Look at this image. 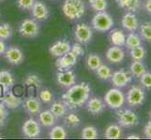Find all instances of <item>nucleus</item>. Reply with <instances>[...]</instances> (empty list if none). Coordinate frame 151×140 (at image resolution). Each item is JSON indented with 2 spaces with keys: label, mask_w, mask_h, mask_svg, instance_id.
<instances>
[{
  "label": "nucleus",
  "mask_w": 151,
  "mask_h": 140,
  "mask_svg": "<svg viewBox=\"0 0 151 140\" xmlns=\"http://www.w3.org/2000/svg\"><path fill=\"white\" fill-rule=\"evenodd\" d=\"M96 74L98 77L101 80H108L112 77V69L106 65H101L99 68L96 70Z\"/></svg>",
  "instance_id": "473e14b6"
},
{
  "label": "nucleus",
  "mask_w": 151,
  "mask_h": 140,
  "mask_svg": "<svg viewBox=\"0 0 151 140\" xmlns=\"http://www.w3.org/2000/svg\"><path fill=\"white\" fill-rule=\"evenodd\" d=\"M132 80V76L128 71H125L124 69H120L118 71H116L112 74L111 81L113 85L120 89V88L126 87L128 84H129Z\"/></svg>",
  "instance_id": "9b49d317"
},
{
  "label": "nucleus",
  "mask_w": 151,
  "mask_h": 140,
  "mask_svg": "<svg viewBox=\"0 0 151 140\" xmlns=\"http://www.w3.org/2000/svg\"><path fill=\"white\" fill-rule=\"evenodd\" d=\"M81 137L84 139H97L99 137L98 130L94 126H86L82 130Z\"/></svg>",
  "instance_id": "f704fd0d"
},
{
  "label": "nucleus",
  "mask_w": 151,
  "mask_h": 140,
  "mask_svg": "<svg viewBox=\"0 0 151 140\" xmlns=\"http://www.w3.org/2000/svg\"><path fill=\"white\" fill-rule=\"evenodd\" d=\"M129 54H131L132 58L135 61H143L145 57V54H147V51H145V48L141 45L131 49Z\"/></svg>",
  "instance_id": "72a5a7b5"
},
{
  "label": "nucleus",
  "mask_w": 151,
  "mask_h": 140,
  "mask_svg": "<svg viewBox=\"0 0 151 140\" xmlns=\"http://www.w3.org/2000/svg\"><path fill=\"white\" fill-rule=\"evenodd\" d=\"M86 104V109L91 115L97 116L100 115L105 109V103L100 97H92L87 100Z\"/></svg>",
  "instance_id": "dca6fc26"
},
{
  "label": "nucleus",
  "mask_w": 151,
  "mask_h": 140,
  "mask_svg": "<svg viewBox=\"0 0 151 140\" xmlns=\"http://www.w3.org/2000/svg\"><path fill=\"white\" fill-rule=\"evenodd\" d=\"M19 34L24 38H34L40 34V26L38 23L32 19H25L20 23Z\"/></svg>",
  "instance_id": "39448f33"
},
{
  "label": "nucleus",
  "mask_w": 151,
  "mask_h": 140,
  "mask_svg": "<svg viewBox=\"0 0 151 140\" xmlns=\"http://www.w3.org/2000/svg\"><path fill=\"white\" fill-rule=\"evenodd\" d=\"M13 34L12 27L9 23L0 24V39L1 40H9L12 38Z\"/></svg>",
  "instance_id": "e433bc0d"
},
{
  "label": "nucleus",
  "mask_w": 151,
  "mask_h": 140,
  "mask_svg": "<svg viewBox=\"0 0 151 140\" xmlns=\"http://www.w3.org/2000/svg\"><path fill=\"white\" fill-rule=\"evenodd\" d=\"M117 121L121 127L129 128L137 125L139 123L138 116L131 109H122L116 113Z\"/></svg>",
  "instance_id": "0eeeda50"
},
{
  "label": "nucleus",
  "mask_w": 151,
  "mask_h": 140,
  "mask_svg": "<svg viewBox=\"0 0 151 140\" xmlns=\"http://www.w3.org/2000/svg\"><path fill=\"white\" fill-rule=\"evenodd\" d=\"M5 58L8 60L10 65H21L24 62V53L18 47L10 46L7 48L6 51L4 53Z\"/></svg>",
  "instance_id": "ddd939ff"
},
{
  "label": "nucleus",
  "mask_w": 151,
  "mask_h": 140,
  "mask_svg": "<svg viewBox=\"0 0 151 140\" xmlns=\"http://www.w3.org/2000/svg\"><path fill=\"white\" fill-rule=\"evenodd\" d=\"M36 0H17V7L22 10H30Z\"/></svg>",
  "instance_id": "ea45409f"
},
{
  "label": "nucleus",
  "mask_w": 151,
  "mask_h": 140,
  "mask_svg": "<svg viewBox=\"0 0 151 140\" xmlns=\"http://www.w3.org/2000/svg\"><path fill=\"white\" fill-rule=\"evenodd\" d=\"M91 88L87 82L74 84L68 88L67 92L62 95V101L67 106L68 109L75 110L82 107L90 98Z\"/></svg>",
  "instance_id": "f257e3e1"
},
{
  "label": "nucleus",
  "mask_w": 151,
  "mask_h": 140,
  "mask_svg": "<svg viewBox=\"0 0 151 140\" xmlns=\"http://www.w3.org/2000/svg\"><path fill=\"white\" fill-rule=\"evenodd\" d=\"M93 38V32L90 26L84 23L76 24L74 28V38L77 42L83 45H86L90 42Z\"/></svg>",
  "instance_id": "6e6552de"
},
{
  "label": "nucleus",
  "mask_w": 151,
  "mask_h": 140,
  "mask_svg": "<svg viewBox=\"0 0 151 140\" xmlns=\"http://www.w3.org/2000/svg\"><path fill=\"white\" fill-rule=\"evenodd\" d=\"M110 39L111 43L114 46H118L122 47L125 46V42H126V36L122 32L121 30H114L110 34Z\"/></svg>",
  "instance_id": "bb28decb"
},
{
  "label": "nucleus",
  "mask_w": 151,
  "mask_h": 140,
  "mask_svg": "<svg viewBox=\"0 0 151 140\" xmlns=\"http://www.w3.org/2000/svg\"><path fill=\"white\" fill-rule=\"evenodd\" d=\"M63 118H64L65 125L68 126V127H70V128H75L81 123L80 117L78 116L77 114L73 113V112H70V113L67 112V114Z\"/></svg>",
  "instance_id": "c756f323"
},
{
  "label": "nucleus",
  "mask_w": 151,
  "mask_h": 140,
  "mask_svg": "<svg viewBox=\"0 0 151 140\" xmlns=\"http://www.w3.org/2000/svg\"><path fill=\"white\" fill-rule=\"evenodd\" d=\"M121 24L124 29L129 31V32H134L139 27L138 19L135 16V14L131 11H128L127 13H125L123 15L121 20Z\"/></svg>",
  "instance_id": "6ab92c4d"
},
{
  "label": "nucleus",
  "mask_w": 151,
  "mask_h": 140,
  "mask_svg": "<svg viewBox=\"0 0 151 140\" xmlns=\"http://www.w3.org/2000/svg\"><path fill=\"white\" fill-rule=\"evenodd\" d=\"M145 71H147L145 70V66L142 61L133 60L131 66H129V73L132 74V77H140Z\"/></svg>",
  "instance_id": "cd10ccee"
},
{
  "label": "nucleus",
  "mask_w": 151,
  "mask_h": 140,
  "mask_svg": "<svg viewBox=\"0 0 151 140\" xmlns=\"http://www.w3.org/2000/svg\"><path fill=\"white\" fill-rule=\"evenodd\" d=\"M15 80L13 75L7 70L0 71V86L2 87L4 92L9 91L13 87Z\"/></svg>",
  "instance_id": "412c9836"
},
{
  "label": "nucleus",
  "mask_w": 151,
  "mask_h": 140,
  "mask_svg": "<svg viewBox=\"0 0 151 140\" xmlns=\"http://www.w3.org/2000/svg\"><path fill=\"white\" fill-rule=\"evenodd\" d=\"M91 24L98 32H107L114 26V20L106 11H101L94 15Z\"/></svg>",
  "instance_id": "7ed1b4c3"
},
{
  "label": "nucleus",
  "mask_w": 151,
  "mask_h": 140,
  "mask_svg": "<svg viewBox=\"0 0 151 140\" xmlns=\"http://www.w3.org/2000/svg\"><path fill=\"white\" fill-rule=\"evenodd\" d=\"M40 100H41L43 103L45 104H49L53 101V98H54V95L52 92L49 90V89H43L40 92Z\"/></svg>",
  "instance_id": "58836bf2"
},
{
  "label": "nucleus",
  "mask_w": 151,
  "mask_h": 140,
  "mask_svg": "<svg viewBox=\"0 0 151 140\" xmlns=\"http://www.w3.org/2000/svg\"><path fill=\"white\" fill-rule=\"evenodd\" d=\"M127 138L128 139H140L141 137H140V136L137 134H129V136H128Z\"/></svg>",
  "instance_id": "de8ad7c7"
},
{
  "label": "nucleus",
  "mask_w": 151,
  "mask_h": 140,
  "mask_svg": "<svg viewBox=\"0 0 151 140\" xmlns=\"http://www.w3.org/2000/svg\"><path fill=\"white\" fill-rule=\"evenodd\" d=\"M68 134L66 129L63 126L55 125L52 127L51 131L49 132V138L51 139H66Z\"/></svg>",
  "instance_id": "c85d7f7f"
},
{
  "label": "nucleus",
  "mask_w": 151,
  "mask_h": 140,
  "mask_svg": "<svg viewBox=\"0 0 151 140\" xmlns=\"http://www.w3.org/2000/svg\"><path fill=\"white\" fill-rule=\"evenodd\" d=\"M39 122L43 127H53L56 122V118L50 110H43L39 113Z\"/></svg>",
  "instance_id": "4be33fe9"
},
{
  "label": "nucleus",
  "mask_w": 151,
  "mask_h": 140,
  "mask_svg": "<svg viewBox=\"0 0 151 140\" xmlns=\"http://www.w3.org/2000/svg\"><path fill=\"white\" fill-rule=\"evenodd\" d=\"M142 45V38L140 36H138L135 33H131L128 37H126V42H125V46L128 49H132L134 47L141 46Z\"/></svg>",
  "instance_id": "7c9ffc66"
},
{
  "label": "nucleus",
  "mask_w": 151,
  "mask_h": 140,
  "mask_svg": "<svg viewBox=\"0 0 151 140\" xmlns=\"http://www.w3.org/2000/svg\"><path fill=\"white\" fill-rule=\"evenodd\" d=\"M145 10L149 13L151 14V0H147L145 3Z\"/></svg>",
  "instance_id": "49530a36"
},
{
  "label": "nucleus",
  "mask_w": 151,
  "mask_h": 140,
  "mask_svg": "<svg viewBox=\"0 0 151 140\" xmlns=\"http://www.w3.org/2000/svg\"><path fill=\"white\" fill-rule=\"evenodd\" d=\"M86 64L87 68L89 70L96 71L102 65V60L100 57V55H98L96 53H91L86 57Z\"/></svg>",
  "instance_id": "b1692460"
},
{
  "label": "nucleus",
  "mask_w": 151,
  "mask_h": 140,
  "mask_svg": "<svg viewBox=\"0 0 151 140\" xmlns=\"http://www.w3.org/2000/svg\"><path fill=\"white\" fill-rule=\"evenodd\" d=\"M7 121V118L6 117H2V116H0V127H2L4 126L5 124H6V122Z\"/></svg>",
  "instance_id": "09e8293b"
},
{
  "label": "nucleus",
  "mask_w": 151,
  "mask_h": 140,
  "mask_svg": "<svg viewBox=\"0 0 151 140\" xmlns=\"http://www.w3.org/2000/svg\"><path fill=\"white\" fill-rule=\"evenodd\" d=\"M2 138V136H1V134H0V139H1Z\"/></svg>",
  "instance_id": "603ef678"
},
{
  "label": "nucleus",
  "mask_w": 151,
  "mask_h": 140,
  "mask_svg": "<svg viewBox=\"0 0 151 140\" xmlns=\"http://www.w3.org/2000/svg\"><path fill=\"white\" fill-rule=\"evenodd\" d=\"M23 107L28 115H38L41 110V104L40 99L35 96H28L23 100Z\"/></svg>",
  "instance_id": "4468645a"
},
{
  "label": "nucleus",
  "mask_w": 151,
  "mask_h": 140,
  "mask_svg": "<svg viewBox=\"0 0 151 140\" xmlns=\"http://www.w3.org/2000/svg\"><path fill=\"white\" fill-rule=\"evenodd\" d=\"M116 1L119 8L131 12L136 11L141 5L140 0H116Z\"/></svg>",
  "instance_id": "5701e85b"
},
{
  "label": "nucleus",
  "mask_w": 151,
  "mask_h": 140,
  "mask_svg": "<svg viewBox=\"0 0 151 140\" xmlns=\"http://www.w3.org/2000/svg\"><path fill=\"white\" fill-rule=\"evenodd\" d=\"M3 1H5V0H0V2H3Z\"/></svg>",
  "instance_id": "3c124183"
},
{
  "label": "nucleus",
  "mask_w": 151,
  "mask_h": 140,
  "mask_svg": "<svg viewBox=\"0 0 151 140\" xmlns=\"http://www.w3.org/2000/svg\"><path fill=\"white\" fill-rule=\"evenodd\" d=\"M104 103L112 109H119L125 104V95L118 88L110 89L104 95Z\"/></svg>",
  "instance_id": "20e7f679"
},
{
  "label": "nucleus",
  "mask_w": 151,
  "mask_h": 140,
  "mask_svg": "<svg viewBox=\"0 0 151 140\" xmlns=\"http://www.w3.org/2000/svg\"><path fill=\"white\" fill-rule=\"evenodd\" d=\"M42 84V80L40 77L33 73L27 74L24 79V85L27 87H35V88H40Z\"/></svg>",
  "instance_id": "2f4dec72"
},
{
  "label": "nucleus",
  "mask_w": 151,
  "mask_h": 140,
  "mask_svg": "<svg viewBox=\"0 0 151 140\" xmlns=\"http://www.w3.org/2000/svg\"><path fill=\"white\" fill-rule=\"evenodd\" d=\"M62 11L70 21L80 20L86 13V5L83 0H65Z\"/></svg>",
  "instance_id": "f03ea898"
},
{
  "label": "nucleus",
  "mask_w": 151,
  "mask_h": 140,
  "mask_svg": "<svg viewBox=\"0 0 151 140\" xmlns=\"http://www.w3.org/2000/svg\"><path fill=\"white\" fill-rule=\"evenodd\" d=\"M139 29L141 38L147 42H151V23H145L140 26Z\"/></svg>",
  "instance_id": "4c0bfd02"
},
{
  "label": "nucleus",
  "mask_w": 151,
  "mask_h": 140,
  "mask_svg": "<svg viewBox=\"0 0 151 140\" xmlns=\"http://www.w3.org/2000/svg\"><path fill=\"white\" fill-rule=\"evenodd\" d=\"M78 57L71 51H69L66 54L60 57H57L55 61V66L58 71L70 70L77 63Z\"/></svg>",
  "instance_id": "9d476101"
},
{
  "label": "nucleus",
  "mask_w": 151,
  "mask_h": 140,
  "mask_svg": "<svg viewBox=\"0 0 151 140\" xmlns=\"http://www.w3.org/2000/svg\"><path fill=\"white\" fill-rule=\"evenodd\" d=\"M106 58L109 62L113 64H118L121 63L125 58V53L121 49V47L114 46L109 48L106 51Z\"/></svg>",
  "instance_id": "aec40b11"
},
{
  "label": "nucleus",
  "mask_w": 151,
  "mask_h": 140,
  "mask_svg": "<svg viewBox=\"0 0 151 140\" xmlns=\"http://www.w3.org/2000/svg\"><path fill=\"white\" fill-rule=\"evenodd\" d=\"M31 13H32V16L38 21H45L49 18V9L47 6L41 1L39 0H36L32 9H30Z\"/></svg>",
  "instance_id": "f3484780"
},
{
  "label": "nucleus",
  "mask_w": 151,
  "mask_h": 140,
  "mask_svg": "<svg viewBox=\"0 0 151 140\" xmlns=\"http://www.w3.org/2000/svg\"><path fill=\"white\" fill-rule=\"evenodd\" d=\"M50 111L55 115V117L57 118H63L67 112H68V107L65 104L62 102H55L52 104V106L50 107Z\"/></svg>",
  "instance_id": "393cba45"
},
{
  "label": "nucleus",
  "mask_w": 151,
  "mask_h": 140,
  "mask_svg": "<svg viewBox=\"0 0 151 140\" xmlns=\"http://www.w3.org/2000/svg\"><path fill=\"white\" fill-rule=\"evenodd\" d=\"M70 51H71V53H73L77 57L83 56L85 54V50H84V48H83V44L77 42V41L75 43H73L71 45Z\"/></svg>",
  "instance_id": "79ce46f5"
},
{
  "label": "nucleus",
  "mask_w": 151,
  "mask_h": 140,
  "mask_svg": "<svg viewBox=\"0 0 151 140\" xmlns=\"http://www.w3.org/2000/svg\"><path fill=\"white\" fill-rule=\"evenodd\" d=\"M9 115V111H8V108L6 107V106L4 105L2 102H0V116L2 117H8Z\"/></svg>",
  "instance_id": "c03bdc74"
},
{
  "label": "nucleus",
  "mask_w": 151,
  "mask_h": 140,
  "mask_svg": "<svg viewBox=\"0 0 151 140\" xmlns=\"http://www.w3.org/2000/svg\"><path fill=\"white\" fill-rule=\"evenodd\" d=\"M121 126L116 125V124H111L106 128L105 132H104V137L107 139H118L121 137Z\"/></svg>",
  "instance_id": "a878e982"
},
{
  "label": "nucleus",
  "mask_w": 151,
  "mask_h": 140,
  "mask_svg": "<svg viewBox=\"0 0 151 140\" xmlns=\"http://www.w3.org/2000/svg\"><path fill=\"white\" fill-rule=\"evenodd\" d=\"M149 117H150V120H151V111H150V114H149Z\"/></svg>",
  "instance_id": "8fccbe9b"
},
{
  "label": "nucleus",
  "mask_w": 151,
  "mask_h": 140,
  "mask_svg": "<svg viewBox=\"0 0 151 140\" xmlns=\"http://www.w3.org/2000/svg\"><path fill=\"white\" fill-rule=\"evenodd\" d=\"M90 8L96 12L105 11L107 9V1L106 0H88Z\"/></svg>",
  "instance_id": "c9c22d12"
},
{
  "label": "nucleus",
  "mask_w": 151,
  "mask_h": 140,
  "mask_svg": "<svg viewBox=\"0 0 151 140\" xmlns=\"http://www.w3.org/2000/svg\"><path fill=\"white\" fill-rule=\"evenodd\" d=\"M7 50V45L4 42V40L0 39V55H4L5 51Z\"/></svg>",
  "instance_id": "a18cd8bd"
},
{
  "label": "nucleus",
  "mask_w": 151,
  "mask_h": 140,
  "mask_svg": "<svg viewBox=\"0 0 151 140\" xmlns=\"http://www.w3.org/2000/svg\"><path fill=\"white\" fill-rule=\"evenodd\" d=\"M71 44L67 40H58L50 47L49 53L53 57H60L70 51Z\"/></svg>",
  "instance_id": "a211bd4d"
},
{
  "label": "nucleus",
  "mask_w": 151,
  "mask_h": 140,
  "mask_svg": "<svg viewBox=\"0 0 151 140\" xmlns=\"http://www.w3.org/2000/svg\"><path fill=\"white\" fill-rule=\"evenodd\" d=\"M56 81L61 87L68 89L76 83V76L70 69L58 71V73L56 74Z\"/></svg>",
  "instance_id": "f8f14e48"
},
{
  "label": "nucleus",
  "mask_w": 151,
  "mask_h": 140,
  "mask_svg": "<svg viewBox=\"0 0 151 140\" xmlns=\"http://www.w3.org/2000/svg\"><path fill=\"white\" fill-rule=\"evenodd\" d=\"M140 81H141V84L145 88L151 89V72L145 71V73L140 77Z\"/></svg>",
  "instance_id": "a19ab883"
},
{
  "label": "nucleus",
  "mask_w": 151,
  "mask_h": 140,
  "mask_svg": "<svg viewBox=\"0 0 151 140\" xmlns=\"http://www.w3.org/2000/svg\"><path fill=\"white\" fill-rule=\"evenodd\" d=\"M22 132L24 136L27 138H38L41 134V129L40 122L30 118L25 121L22 126Z\"/></svg>",
  "instance_id": "1a4fd4ad"
},
{
  "label": "nucleus",
  "mask_w": 151,
  "mask_h": 140,
  "mask_svg": "<svg viewBox=\"0 0 151 140\" xmlns=\"http://www.w3.org/2000/svg\"><path fill=\"white\" fill-rule=\"evenodd\" d=\"M0 102H2L8 109H16L23 104V98L13 95L12 92L8 91L0 97Z\"/></svg>",
  "instance_id": "2eb2a0df"
},
{
  "label": "nucleus",
  "mask_w": 151,
  "mask_h": 140,
  "mask_svg": "<svg viewBox=\"0 0 151 140\" xmlns=\"http://www.w3.org/2000/svg\"><path fill=\"white\" fill-rule=\"evenodd\" d=\"M126 102L131 107H138L141 106L145 99V92L144 89L140 86H132L129 90L126 97Z\"/></svg>",
  "instance_id": "423d86ee"
},
{
  "label": "nucleus",
  "mask_w": 151,
  "mask_h": 140,
  "mask_svg": "<svg viewBox=\"0 0 151 140\" xmlns=\"http://www.w3.org/2000/svg\"><path fill=\"white\" fill-rule=\"evenodd\" d=\"M144 134L147 138L151 139V122H148L145 124V126L144 128Z\"/></svg>",
  "instance_id": "37998d69"
}]
</instances>
